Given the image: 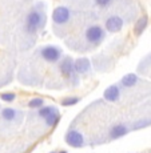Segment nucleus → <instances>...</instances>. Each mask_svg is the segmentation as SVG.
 <instances>
[{"mask_svg": "<svg viewBox=\"0 0 151 153\" xmlns=\"http://www.w3.org/2000/svg\"><path fill=\"white\" fill-rule=\"evenodd\" d=\"M58 108L54 107V105H44V107H41L38 109L36 114L40 117V119H46L47 116H50V114L52 113V112H55Z\"/></svg>", "mask_w": 151, "mask_h": 153, "instance_id": "nucleus-15", "label": "nucleus"}, {"mask_svg": "<svg viewBox=\"0 0 151 153\" xmlns=\"http://www.w3.org/2000/svg\"><path fill=\"white\" fill-rule=\"evenodd\" d=\"M28 107L31 109H39V108L44 107V100L40 99V97H36V99H32L28 101Z\"/></svg>", "mask_w": 151, "mask_h": 153, "instance_id": "nucleus-17", "label": "nucleus"}, {"mask_svg": "<svg viewBox=\"0 0 151 153\" xmlns=\"http://www.w3.org/2000/svg\"><path fill=\"white\" fill-rule=\"evenodd\" d=\"M59 72L63 75L64 79L71 81H78L79 75L75 71V61L70 57V56H64L62 57V60L59 61Z\"/></svg>", "mask_w": 151, "mask_h": 153, "instance_id": "nucleus-4", "label": "nucleus"}, {"mask_svg": "<svg viewBox=\"0 0 151 153\" xmlns=\"http://www.w3.org/2000/svg\"><path fill=\"white\" fill-rule=\"evenodd\" d=\"M64 140H66L67 145L72 146V148H78V149L84 148L86 144H87L83 133L75 128H70L68 131H67V133L64 134Z\"/></svg>", "mask_w": 151, "mask_h": 153, "instance_id": "nucleus-6", "label": "nucleus"}, {"mask_svg": "<svg viewBox=\"0 0 151 153\" xmlns=\"http://www.w3.org/2000/svg\"><path fill=\"white\" fill-rule=\"evenodd\" d=\"M128 132H130V128L127 126V124L119 123V124H115L111 126L110 132H108V136H110V140H118L124 137Z\"/></svg>", "mask_w": 151, "mask_h": 153, "instance_id": "nucleus-9", "label": "nucleus"}, {"mask_svg": "<svg viewBox=\"0 0 151 153\" xmlns=\"http://www.w3.org/2000/svg\"><path fill=\"white\" fill-rule=\"evenodd\" d=\"M58 153H67V151H62V152H58Z\"/></svg>", "mask_w": 151, "mask_h": 153, "instance_id": "nucleus-20", "label": "nucleus"}, {"mask_svg": "<svg viewBox=\"0 0 151 153\" xmlns=\"http://www.w3.org/2000/svg\"><path fill=\"white\" fill-rule=\"evenodd\" d=\"M84 39H86V42L88 44H91L92 47L99 45L106 39V29L98 24L88 25L84 31Z\"/></svg>", "mask_w": 151, "mask_h": 153, "instance_id": "nucleus-2", "label": "nucleus"}, {"mask_svg": "<svg viewBox=\"0 0 151 153\" xmlns=\"http://www.w3.org/2000/svg\"><path fill=\"white\" fill-rule=\"evenodd\" d=\"M59 120H60V113L56 109L55 112H52L50 116H47L46 119H44V123H46L47 126H55L59 123Z\"/></svg>", "mask_w": 151, "mask_h": 153, "instance_id": "nucleus-14", "label": "nucleus"}, {"mask_svg": "<svg viewBox=\"0 0 151 153\" xmlns=\"http://www.w3.org/2000/svg\"><path fill=\"white\" fill-rule=\"evenodd\" d=\"M71 16L72 12L68 7L66 5H58L54 11H52V24L55 27H63V25L68 24L71 22Z\"/></svg>", "mask_w": 151, "mask_h": 153, "instance_id": "nucleus-5", "label": "nucleus"}, {"mask_svg": "<svg viewBox=\"0 0 151 153\" xmlns=\"http://www.w3.org/2000/svg\"><path fill=\"white\" fill-rule=\"evenodd\" d=\"M124 25V20L118 15H111L104 20V29L110 33H115V32L122 31Z\"/></svg>", "mask_w": 151, "mask_h": 153, "instance_id": "nucleus-7", "label": "nucleus"}, {"mask_svg": "<svg viewBox=\"0 0 151 153\" xmlns=\"http://www.w3.org/2000/svg\"><path fill=\"white\" fill-rule=\"evenodd\" d=\"M139 81H140V79H139L137 73H127L120 79L119 84L122 85V88H132L135 85H138Z\"/></svg>", "mask_w": 151, "mask_h": 153, "instance_id": "nucleus-11", "label": "nucleus"}, {"mask_svg": "<svg viewBox=\"0 0 151 153\" xmlns=\"http://www.w3.org/2000/svg\"><path fill=\"white\" fill-rule=\"evenodd\" d=\"M79 101H80V97H78V96H70V97H64L62 100V105L63 107H72V105L78 104Z\"/></svg>", "mask_w": 151, "mask_h": 153, "instance_id": "nucleus-16", "label": "nucleus"}, {"mask_svg": "<svg viewBox=\"0 0 151 153\" xmlns=\"http://www.w3.org/2000/svg\"><path fill=\"white\" fill-rule=\"evenodd\" d=\"M20 116H23L22 112L14 109V108H4L2 111V119L8 123H14L16 120H20Z\"/></svg>", "mask_w": 151, "mask_h": 153, "instance_id": "nucleus-12", "label": "nucleus"}, {"mask_svg": "<svg viewBox=\"0 0 151 153\" xmlns=\"http://www.w3.org/2000/svg\"><path fill=\"white\" fill-rule=\"evenodd\" d=\"M147 27H149V16H147V15H143V16L139 17V19L137 20V23H135V25H134V35L137 37H139L147 29Z\"/></svg>", "mask_w": 151, "mask_h": 153, "instance_id": "nucleus-13", "label": "nucleus"}, {"mask_svg": "<svg viewBox=\"0 0 151 153\" xmlns=\"http://www.w3.org/2000/svg\"><path fill=\"white\" fill-rule=\"evenodd\" d=\"M112 1H114V0H95V5L99 8H102V10H104V8L110 7L112 4Z\"/></svg>", "mask_w": 151, "mask_h": 153, "instance_id": "nucleus-19", "label": "nucleus"}, {"mask_svg": "<svg viewBox=\"0 0 151 153\" xmlns=\"http://www.w3.org/2000/svg\"><path fill=\"white\" fill-rule=\"evenodd\" d=\"M41 3L38 7H32L26 17V31L29 35H35L46 25V11L41 10Z\"/></svg>", "mask_w": 151, "mask_h": 153, "instance_id": "nucleus-1", "label": "nucleus"}, {"mask_svg": "<svg viewBox=\"0 0 151 153\" xmlns=\"http://www.w3.org/2000/svg\"><path fill=\"white\" fill-rule=\"evenodd\" d=\"M75 71L79 76H86L91 72V61L86 57H80L75 60Z\"/></svg>", "mask_w": 151, "mask_h": 153, "instance_id": "nucleus-10", "label": "nucleus"}, {"mask_svg": "<svg viewBox=\"0 0 151 153\" xmlns=\"http://www.w3.org/2000/svg\"><path fill=\"white\" fill-rule=\"evenodd\" d=\"M0 99H2L3 101H5V102H12V101H15V99H16V95L12 93V92L2 93V95H0Z\"/></svg>", "mask_w": 151, "mask_h": 153, "instance_id": "nucleus-18", "label": "nucleus"}, {"mask_svg": "<svg viewBox=\"0 0 151 153\" xmlns=\"http://www.w3.org/2000/svg\"><path fill=\"white\" fill-rule=\"evenodd\" d=\"M120 96H122V85L119 83L110 85L103 92V99L108 102H118L120 100Z\"/></svg>", "mask_w": 151, "mask_h": 153, "instance_id": "nucleus-8", "label": "nucleus"}, {"mask_svg": "<svg viewBox=\"0 0 151 153\" xmlns=\"http://www.w3.org/2000/svg\"><path fill=\"white\" fill-rule=\"evenodd\" d=\"M39 55L46 63L56 64L63 57V51L58 45H46L39 49Z\"/></svg>", "mask_w": 151, "mask_h": 153, "instance_id": "nucleus-3", "label": "nucleus"}, {"mask_svg": "<svg viewBox=\"0 0 151 153\" xmlns=\"http://www.w3.org/2000/svg\"><path fill=\"white\" fill-rule=\"evenodd\" d=\"M50 153H58V152H50Z\"/></svg>", "mask_w": 151, "mask_h": 153, "instance_id": "nucleus-21", "label": "nucleus"}]
</instances>
